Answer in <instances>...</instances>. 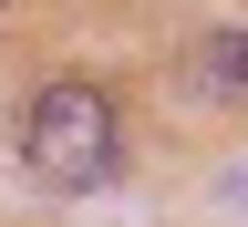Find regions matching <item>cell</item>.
Returning <instances> with one entry per match:
<instances>
[{
  "label": "cell",
  "mask_w": 248,
  "mask_h": 227,
  "mask_svg": "<svg viewBox=\"0 0 248 227\" xmlns=\"http://www.w3.org/2000/svg\"><path fill=\"white\" fill-rule=\"evenodd\" d=\"M21 155H31L42 186L93 197V186L114 176V104H104L93 83H42L31 114H21Z\"/></svg>",
  "instance_id": "obj_1"
},
{
  "label": "cell",
  "mask_w": 248,
  "mask_h": 227,
  "mask_svg": "<svg viewBox=\"0 0 248 227\" xmlns=\"http://www.w3.org/2000/svg\"><path fill=\"white\" fill-rule=\"evenodd\" d=\"M197 62H207V83H217V93H238V104H248V31H207Z\"/></svg>",
  "instance_id": "obj_2"
},
{
  "label": "cell",
  "mask_w": 248,
  "mask_h": 227,
  "mask_svg": "<svg viewBox=\"0 0 248 227\" xmlns=\"http://www.w3.org/2000/svg\"><path fill=\"white\" fill-rule=\"evenodd\" d=\"M228 197H238V207H248V176H238V186H228Z\"/></svg>",
  "instance_id": "obj_3"
}]
</instances>
